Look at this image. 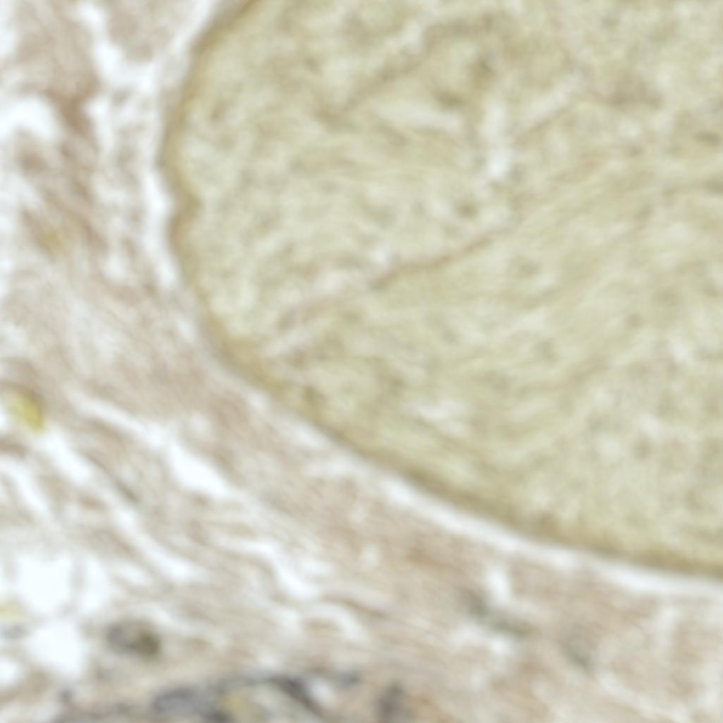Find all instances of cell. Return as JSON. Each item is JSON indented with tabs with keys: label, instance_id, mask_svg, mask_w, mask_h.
<instances>
[{
	"label": "cell",
	"instance_id": "cell-1",
	"mask_svg": "<svg viewBox=\"0 0 723 723\" xmlns=\"http://www.w3.org/2000/svg\"><path fill=\"white\" fill-rule=\"evenodd\" d=\"M107 640L112 649L122 655L145 656L155 649L153 638L133 622L114 625L107 633Z\"/></svg>",
	"mask_w": 723,
	"mask_h": 723
}]
</instances>
